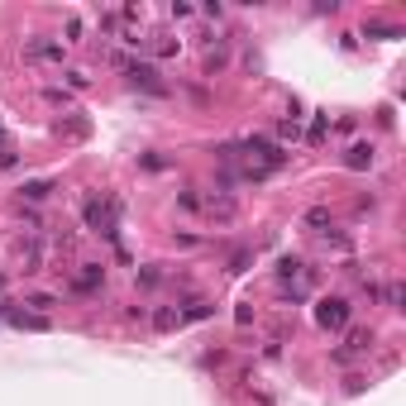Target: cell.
I'll return each mask as SVG.
<instances>
[{
    "label": "cell",
    "mask_w": 406,
    "mask_h": 406,
    "mask_svg": "<svg viewBox=\"0 0 406 406\" xmlns=\"http://www.w3.org/2000/svg\"><path fill=\"white\" fill-rule=\"evenodd\" d=\"M239 153L248 158V177H253V182H258V177H272L277 167H287V153H282L277 144H268V139H258V134L244 139Z\"/></svg>",
    "instance_id": "1"
},
{
    "label": "cell",
    "mask_w": 406,
    "mask_h": 406,
    "mask_svg": "<svg viewBox=\"0 0 406 406\" xmlns=\"http://www.w3.org/2000/svg\"><path fill=\"white\" fill-rule=\"evenodd\" d=\"M81 216H86V230H96V234H106L115 248H120V201L115 196H86V206H81Z\"/></svg>",
    "instance_id": "2"
},
{
    "label": "cell",
    "mask_w": 406,
    "mask_h": 406,
    "mask_svg": "<svg viewBox=\"0 0 406 406\" xmlns=\"http://www.w3.org/2000/svg\"><path fill=\"white\" fill-rule=\"evenodd\" d=\"M125 77H130V86H134V91L167 96V81H162V72H158V67H148V62H130V67H125Z\"/></svg>",
    "instance_id": "3"
},
{
    "label": "cell",
    "mask_w": 406,
    "mask_h": 406,
    "mask_svg": "<svg viewBox=\"0 0 406 406\" xmlns=\"http://www.w3.org/2000/svg\"><path fill=\"white\" fill-rule=\"evenodd\" d=\"M316 321H321L325 330H344V325H349V301L344 297H325L321 306H316Z\"/></svg>",
    "instance_id": "4"
},
{
    "label": "cell",
    "mask_w": 406,
    "mask_h": 406,
    "mask_svg": "<svg viewBox=\"0 0 406 406\" xmlns=\"http://www.w3.org/2000/svg\"><path fill=\"white\" fill-rule=\"evenodd\" d=\"M101 282H106V268H101V263H81V268L72 272V292H77V297L101 292Z\"/></svg>",
    "instance_id": "5"
},
{
    "label": "cell",
    "mask_w": 406,
    "mask_h": 406,
    "mask_svg": "<svg viewBox=\"0 0 406 406\" xmlns=\"http://www.w3.org/2000/svg\"><path fill=\"white\" fill-rule=\"evenodd\" d=\"M368 349H373V335H368V330H354L349 344H344V349H335V363H354L358 354H368Z\"/></svg>",
    "instance_id": "6"
},
{
    "label": "cell",
    "mask_w": 406,
    "mask_h": 406,
    "mask_svg": "<svg viewBox=\"0 0 406 406\" xmlns=\"http://www.w3.org/2000/svg\"><path fill=\"white\" fill-rule=\"evenodd\" d=\"M57 134H62V139H86V134H91V120H86L81 110H72V115L57 120Z\"/></svg>",
    "instance_id": "7"
},
{
    "label": "cell",
    "mask_w": 406,
    "mask_h": 406,
    "mask_svg": "<svg viewBox=\"0 0 406 406\" xmlns=\"http://www.w3.org/2000/svg\"><path fill=\"white\" fill-rule=\"evenodd\" d=\"M344 167L349 172H368L373 167V144H349L344 148Z\"/></svg>",
    "instance_id": "8"
},
{
    "label": "cell",
    "mask_w": 406,
    "mask_h": 406,
    "mask_svg": "<svg viewBox=\"0 0 406 406\" xmlns=\"http://www.w3.org/2000/svg\"><path fill=\"white\" fill-rule=\"evenodd\" d=\"M24 53L38 57V62H62V43H53V38H29Z\"/></svg>",
    "instance_id": "9"
},
{
    "label": "cell",
    "mask_w": 406,
    "mask_h": 406,
    "mask_svg": "<svg viewBox=\"0 0 406 406\" xmlns=\"http://www.w3.org/2000/svg\"><path fill=\"white\" fill-rule=\"evenodd\" d=\"M5 321L20 330H48V316H34V311H5Z\"/></svg>",
    "instance_id": "10"
},
{
    "label": "cell",
    "mask_w": 406,
    "mask_h": 406,
    "mask_svg": "<svg viewBox=\"0 0 406 406\" xmlns=\"http://www.w3.org/2000/svg\"><path fill=\"white\" fill-rule=\"evenodd\" d=\"M211 311H216V306H211V301H187V306H182V311H177V316H182V321H206V316H211Z\"/></svg>",
    "instance_id": "11"
},
{
    "label": "cell",
    "mask_w": 406,
    "mask_h": 406,
    "mask_svg": "<svg viewBox=\"0 0 406 406\" xmlns=\"http://www.w3.org/2000/svg\"><path fill=\"white\" fill-rule=\"evenodd\" d=\"M378 297H382V306H392V311H402V301H406V292H402V282H387V287H382Z\"/></svg>",
    "instance_id": "12"
},
{
    "label": "cell",
    "mask_w": 406,
    "mask_h": 406,
    "mask_svg": "<svg viewBox=\"0 0 406 406\" xmlns=\"http://www.w3.org/2000/svg\"><path fill=\"white\" fill-rule=\"evenodd\" d=\"M153 325H158V330H177V325H182V316H177L172 306H162V311H153Z\"/></svg>",
    "instance_id": "13"
},
{
    "label": "cell",
    "mask_w": 406,
    "mask_h": 406,
    "mask_svg": "<svg viewBox=\"0 0 406 406\" xmlns=\"http://www.w3.org/2000/svg\"><path fill=\"white\" fill-rule=\"evenodd\" d=\"M134 272H139V282H144V287H158V282H162L158 263H144V268H134Z\"/></svg>",
    "instance_id": "14"
},
{
    "label": "cell",
    "mask_w": 406,
    "mask_h": 406,
    "mask_svg": "<svg viewBox=\"0 0 406 406\" xmlns=\"http://www.w3.org/2000/svg\"><path fill=\"white\" fill-rule=\"evenodd\" d=\"M277 272H282L287 282H297L301 272H306V263H301V258H282V263H277Z\"/></svg>",
    "instance_id": "15"
},
{
    "label": "cell",
    "mask_w": 406,
    "mask_h": 406,
    "mask_svg": "<svg viewBox=\"0 0 406 406\" xmlns=\"http://www.w3.org/2000/svg\"><path fill=\"white\" fill-rule=\"evenodd\" d=\"M325 130H330V120L316 115V120H311V130H306V139H311V144H325Z\"/></svg>",
    "instance_id": "16"
},
{
    "label": "cell",
    "mask_w": 406,
    "mask_h": 406,
    "mask_svg": "<svg viewBox=\"0 0 406 406\" xmlns=\"http://www.w3.org/2000/svg\"><path fill=\"white\" fill-rule=\"evenodd\" d=\"M53 191V182H24V201H43Z\"/></svg>",
    "instance_id": "17"
},
{
    "label": "cell",
    "mask_w": 406,
    "mask_h": 406,
    "mask_svg": "<svg viewBox=\"0 0 406 406\" xmlns=\"http://www.w3.org/2000/svg\"><path fill=\"white\" fill-rule=\"evenodd\" d=\"M24 306H34V316H38V311H53L57 301H53V297H48V292H34V297H29V301H24Z\"/></svg>",
    "instance_id": "18"
},
{
    "label": "cell",
    "mask_w": 406,
    "mask_h": 406,
    "mask_svg": "<svg viewBox=\"0 0 406 406\" xmlns=\"http://www.w3.org/2000/svg\"><path fill=\"white\" fill-rule=\"evenodd\" d=\"M277 139H292V144H297V139H301V125H297V115H292V120H282V125H277Z\"/></svg>",
    "instance_id": "19"
},
{
    "label": "cell",
    "mask_w": 406,
    "mask_h": 406,
    "mask_svg": "<svg viewBox=\"0 0 406 406\" xmlns=\"http://www.w3.org/2000/svg\"><path fill=\"white\" fill-rule=\"evenodd\" d=\"M125 20H120V15H115V10H106V15H101V29H106V34H125Z\"/></svg>",
    "instance_id": "20"
},
{
    "label": "cell",
    "mask_w": 406,
    "mask_h": 406,
    "mask_svg": "<svg viewBox=\"0 0 406 406\" xmlns=\"http://www.w3.org/2000/svg\"><path fill=\"white\" fill-rule=\"evenodd\" d=\"M248 263H253V253H248V248H239V253L230 258V272H244V268H248Z\"/></svg>",
    "instance_id": "21"
},
{
    "label": "cell",
    "mask_w": 406,
    "mask_h": 406,
    "mask_svg": "<svg viewBox=\"0 0 406 406\" xmlns=\"http://www.w3.org/2000/svg\"><path fill=\"white\" fill-rule=\"evenodd\" d=\"M306 225H330V211H325V206H311V211H306Z\"/></svg>",
    "instance_id": "22"
},
{
    "label": "cell",
    "mask_w": 406,
    "mask_h": 406,
    "mask_svg": "<svg viewBox=\"0 0 406 406\" xmlns=\"http://www.w3.org/2000/svg\"><path fill=\"white\" fill-rule=\"evenodd\" d=\"M177 206H182V211H201V196H196V191H182Z\"/></svg>",
    "instance_id": "23"
},
{
    "label": "cell",
    "mask_w": 406,
    "mask_h": 406,
    "mask_svg": "<svg viewBox=\"0 0 406 406\" xmlns=\"http://www.w3.org/2000/svg\"><path fill=\"white\" fill-rule=\"evenodd\" d=\"M368 38H397V29L392 24H368Z\"/></svg>",
    "instance_id": "24"
},
{
    "label": "cell",
    "mask_w": 406,
    "mask_h": 406,
    "mask_svg": "<svg viewBox=\"0 0 406 406\" xmlns=\"http://www.w3.org/2000/svg\"><path fill=\"white\" fill-rule=\"evenodd\" d=\"M67 86H72V91H86L91 77H86V72H67Z\"/></svg>",
    "instance_id": "25"
},
{
    "label": "cell",
    "mask_w": 406,
    "mask_h": 406,
    "mask_svg": "<svg viewBox=\"0 0 406 406\" xmlns=\"http://www.w3.org/2000/svg\"><path fill=\"white\" fill-rule=\"evenodd\" d=\"M0 167H15V148L10 144H0Z\"/></svg>",
    "instance_id": "26"
},
{
    "label": "cell",
    "mask_w": 406,
    "mask_h": 406,
    "mask_svg": "<svg viewBox=\"0 0 406 406\" xmlns=\"http://www.w3.org/2000/svg\"><path fill=\"white\" fill-rule=\"evenodd\" d=\"M0 144H10V139H5V130H0Z\"/></svg>",
    "instance_id": "27"
},
{
    "label": "cell",
    "mask_w": 406,
    "mask_h": 406,
    "mask_svg": "<svg viewBox=\"0 0 406 406\" xmlns=\"http://www.w3.org/2000/svg\"><path fill=\"white\" fill-rule=\"evenodd\" d=\"M0 287H5V277H0Z\"/></svg>",
    "instance_id": "28"
}]
</instances>
